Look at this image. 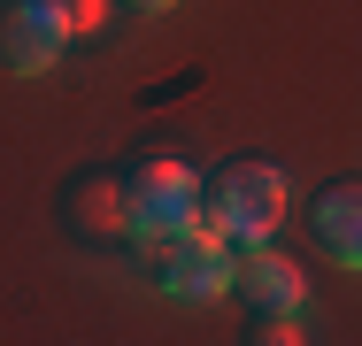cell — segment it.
<instances>
[{"label": "cell", "mask_w": 362, "mask_h": 346, "mask_svg": "<svg viewBox=\"0 0 362 346\" xmlns=\"http://www.w3.org/2000/svg\"><path fill=\"white\" fill-rule=\"evenodd\" d=\"M201 193H209V231H223L231 246H262V239L286 223V201H293L286 169L262 162V154H231Z\"/></svg>", "instance_id": "6da1fadb"}, {"label": "cell", "mask_w": 362, "mask_h": 346, "mask_svg": "<svg viewBox=\"0 0 362 346\" xmlns=\"http://www.w3.org/2000/svg\"><path fill=\"white\" fill-rule=\"evenodd\" d=\"M124 208H132V246L139 239H185V231L209 223L201 177L185 162H170V154H146V162L124 169Z\"/></svg>", "instance_id": "7a4b0ae2"}, {"label": "cell", "mask_w": 362, "mask_h": 346, "mask_svg": "<svg viewBox=\"0 0 362 346\" xmlns=\"http://www.w3.org/2000/svg\"><path fill=\"white\" fill-rule=\"evenodd\" d=\"M139 262L177 300H216V292H231V239L209 231V223L185 231V239H139Z\"/></svg>", "instance_id": "3957f363"}, {"label": "cell", "mask_w": 362, "mask_h": 346, "mask_svg": "<svg viewBox=\"0 0 362 346\" xmlns=\"http://www.w3.org/2000/svg\"><path fill=\"white\" fill-rule=\"evenodd\" d=\"M70 39L77 31H70V16H62V0H0V62L16 69V77L54 69Z\"/></svg>", "instance_id": "277c9868"}, {"label": "cell", "mask_w": 362, "mask_h": 346, "mask_svg": "<svg viewBox=\"0 0 362 346\" xmlns=\"http://www.w3.org/2000/svg\"><path fill=\"white\" fill-rule=\"evenodd\" d=\"M231 292L255 308V316H300L308 308V277L293 254L278 246H247V262H231Z\"/></svg>", "instance_id": "5b68a950"}, {"label": "cell", "mask_w": 362, "mask_h": 346, "mask_svg": "<svg viewBox=\"0 0 362 346\" xmlns=\"http://www.w3.org/2000/svg\"><path fill=\"white\" fill-rule=\"evenodd\" d=\"M308 231L339 270H362V177H332L308 201Z\"/></svg>", "instance_id": "8992f818"}, {"label": "cell", "mask_w": 362, "mask_h": 346, "mask_svg": "<svg viewBox=\"0 0 362 346\" xmlns=\"http://www.w3.org/2000/svg\"><path fill=\"white\" fill-rule=\"evenodd\" d=\"M70 223L85 239H132V208H124V177H85L70 193Z\"/></svg>", "instance_id": "52a82bcc"}, {"label": "cell", "mask_w": 362, "mask_h": 346, "mask_svg": "<svg viewBox=\"0 0 362 346\" xmlns=\"http://www.w3.org/2000/svg\"><path fill=\"white\" fill-rule=\"evenodd\" d=\"M247 346H308V339H300V316H255Z\"/></svg>", "instance_id": "ba28073f"}, {"label": "cell", "mask_w": 362, "mask_h": 346, "mask_svg": "<svg viewBox=\"0 0 362 346\" xmlns=\"http://www.w3.org/2000/svg\"><path fill=\"white\" fill-rule=\"evenodd\" d=\"M62 16H70V31H100L108 0H62Z\"/></svg>", "instance_id": "9c48e42d"}, {"label": "cell", "mask_w": 362, "mask_h": 346, "mask_svg": "<svg viewBox=\"0 0 362 346\" xmlns=\"http://www.w3.org/2000/svg\"><path fill=\"white\" fill-rule=\"evenodd\" d=\"M124 8H139V16H162V8H177V0H124Z\"/></svg>", "instance_id": "30bf717a"}]
</instances>
